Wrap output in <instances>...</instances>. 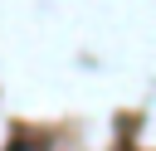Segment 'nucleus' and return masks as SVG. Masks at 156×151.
<instances>
[{"label":"nucleus","mask_w":156,"mask_h":151,"mask_svg":"<svg viewBox=\"0 0 156 151\" xmlns=\"http://www.w3.org/2000/svg\"><path fill=\"white\" fill-rule=\"evenodd\" d=\"M10 151H29V146H24V141H15V146H10Z\"/></svg>","instance_id":"obj_1"}]
</instances>
